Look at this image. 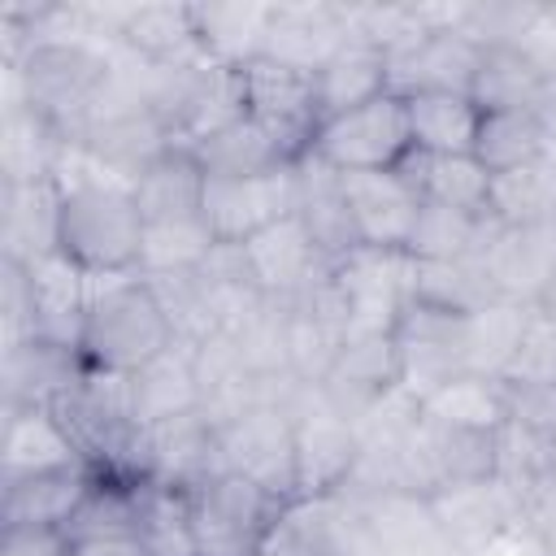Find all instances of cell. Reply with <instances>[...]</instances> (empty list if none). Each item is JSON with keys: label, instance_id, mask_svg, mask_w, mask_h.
Returning <instances> with one entry per match:
<instances>
[{"label": "cell", "instance_id": "f6af8a7d", "mask_svg": "<svg viewBox=\"0 0 556 556\" xmlns=\"http://www.w3.org/2000/svg\"><path fill=\"white\" fill-rule=\"evenodd\" d=\"M213 248H217V239H213V230H208L204 217L143 226V261H139V274L143 278L191 274V269H200L208 261Z\"/></svg>", "mask_w": 556, "mask_h": 556}, {"label": "cell", "instance_id": "603a6c76", "mask_svg": "<svg viewBox=\"0 0 556 556\" xmlns=\"http://www.w3.org/2000/svg\"><path fill=\"white\" fill-rule=\"evenodd\" d=\"M204 165L195 156V148L187 143H169L156 161L143 165V174L130 182L143 226L156 222H187V217H204Z\"/></svg>", "mask_w": 556, "mask_h": 556}, {"label": "cell", "instance_id": "7a4b0ae2", "mask_svg": "<svg viewBox=\"0 0 556 556\" xmlns=\"http://www.w3.org/2000/svg\"><path fill=\"white\" fill-rule=\"evenodd\" d=\"M178 343V326L143 274L91 282L78 330V356L91 374H135Z\"/></svg>", "mask_w": 556, "mask_h": 556}, {"label": "cell", "instance_id": "2e32d148", "mask_svg": "<svg viewBox=\"0 0 556 556\" xmlns=\"http://www.w3.org/2000/svg\"><path fill=\"white\" fill-rule=\"evenodd\" d=\"M400 391V343L395 330H348L339 361L330 378L321 382V395L343 417H361L382 395Z\"/></svg>", "mask_w": 556, "mask_h": 556}, {"label": "cell", "instance_id": "5b68a950", "mask_svg": "<svg viewBox=\"0 0 556 556\" xmlns=\"http://www.w3.org/2000/svg\"><path fill=\"white\" fill-rule=\"evenodd\" d=\"M408 152H413L408 109H404V96L395 91L352 113L326 117L308 148V156L334 174H382V169H395Z\"/></svg>", "mask_w": 556, "mask_h": 556}, {"label": "cell", "instance_id": "7402d4cb", "mask_svg": "<svg viewBox=\"0 0 556 556\" xmlns=\"http://www.w3.org/2000/svg\"><path fill=\"white\" fill-rule=\"evenodd\" d=\"M56 222H61V182H4L0 191V243L9 261L35 265L56 256Z\"/></svg>", "mask_w": 556, "mask_h": 556}, {"label": "cell", "instance_id": "9a60e30c", "mask_svg": "<svg viewBox=\"0 0 556 556\" xmlns=\"http://www.w3.org/2000/svg\"><path fill=\"white\" fill-rule=\"evenodd\" d=\"M352 39L348 4L330 0H278L265 30V56L291 70L317 74Z\"/></svg>", "mask_w": 556, "mask_h": 556}, {"label": "cell", "instance_id": "ac0fdd59", "mask_svg": "<svg viewBox=\"0 0 556 556\" xmlns=\"http://www.w3.org/2000/svg\"><path fill=\"white\" fill-rule=\"evenodd\" d=\"M343 191L352 204L356 239L374 252H408L421 195L413 182H404L395 169L382 174H343Z\"/></svg>", "mask_w": 556, "mask_h": 556}, {"label": "cell", "instance_id": "7c38bea8", "mask_svg": "<svg viewBox=\"0 0 556 556\" xmlns=\"http://www.w3.org/2000/svg\"><path fill=\"white\" fill-rule=\"evenodd\" d=\"M330 278L348 304V330H395L413 295V256L356 248L352 256L334 261Z\"/></svg>", "mask_w": 556, "mask_h": 556}, {"label": "cell", "instance_id": "ffe728a7", "mask_svg": "<svg viewBox=\"0 0 556 556\" xmlns=\"http://www.w3.org/2000/svg\"><path fill=\"white\" fill-rule=\"evenodd\" d=\"M87 465L56 408H4L0 434V482Z\"/></svg>", "mask_w": 556, "mask_h": 556}, {"label": "cell", "instance_id": "ab89813d", "mask_svg": "<svg viewBox=\"0 0 556 556\" xmlns=\"http://www.w3.org/2000/svg\"><path fill=\"white\" fill-rule=\"evenodd\" d=\"M526 317H530V304H517L504 295L465 313V374L504 378V369L517 352V339L526 330Z\"/></svg>", "mask_w": 556, "mask_h": 556}, {"label": "cell", "instance_id": "83f0119b", "mask_svg": "<svg viewBox=\"0 0 556 556\" xmlns=\"http://www.w3.org/2000/svg\"><path fill=\"white\" fill-rule=\"evenodd\" d=\"M556 70H547L530 48L521 43H500L482 48L478 74H473V104L486 109H543L552 96Z\"/></svg>", "mask_w": 556, "mask_h": 556}, {"label": "cell", "instance_id": "e575fe53", "mask_svg": "<svg viewBox=\"0 0 556 556\" xmlns=\"http://www.w3.org/2000/svg\"><path fill=\"white\" fill-rule=\"evenodd\" d=\"M191 148L208 178H261V174H278V169L295 165V156L269 130H261L252 117H243Z\"/></svg>", "mask_w": 556, "mask_h": 556}, {"label": "cell", "instance_id": "4fadbf2b", "mask_svg": "<svg viewBox=\"0 0 556 556\" xmlns=\"http://www.w3.org/2000/svg\"><path fill=\"white\" fill-rule=\"evenodd\" d=\"M430 513L456 556H482L504 534L517 530L521 495L504 478H482V482H460V486L434 491Z\"/></svg>", "mask_w": 556, "mask_h": 556}, {"label": "cell", "instance_id": "c3c4849f", "mask_svg": "<svg viewBox=\"0 0 556 556\" xmlns=\"http://www.w3.org/2000/svg\"><path fill=\"white\" fill-rule=\"evenodd\" d=\"M0 330L4 348H17L26 339H39V308H35V282L22 261H0Z\"/></svg>", "mask_w": 556, "mask_h": 556}, {"label": "cell", "instance_id": "8992f818", "mask_svg": "<svg viewBox=\"0 0 556 556\" xmlns=\"http://www.w3.org/2000/svg\"><path fill=\"white\" fill-rule=\"evenodd\" d=\"M217 421V460L269 495L295 504V421L278 404H248Z\"/></svg>", "mask_w": 556, "mask_h": 556}, {"label": "cell", "instance_id": "cb8c5ba5", "mask_svg": "<svg viewBox=\"0 0 556 556\" xmlns=\"http://www.w3.org/2000/svg\"><path fill=\"white\" fill-rule=\"evenodd\" d=\"M274 4L256 0H222V4H191L195 43L208 65L243 70L256 56H265V30H269Z\"/></svg>", "mask_w": 556, "mask_h": 556}, {"label": "cell", "instance_id": "60d3db41", "mask_svg": "<svg viewBox=\"0 0 556 556\" xmlns=\"http://www.w3.org/2000/svg\"><path fill=\"white\" fill-rule=\"evenodd\" d=\"M491 217L500 226H547L556 222V152L491 174Z\"/></svg>", "mask_w": 556, "mask_h": 556}, {"label": "cell", "instance_id": "d6986e66", "mask_svg": "<svg viewBox=\"0 0 556 556\" xmlns=\"http://www.w3.org/2000/svg\"><path fill=\"white\" fill-rule=\"evenodd\" d=\"M87 365L78 348L52 343V339H26L17 348H4L0 382H4V408H56L78 382Z\"/></svg>", "mask_w": 556, "mask_h": 556}, {"label": "cell", "instance_id": "9c48e42d", "mask_svg": "<svg viewBox=\"0 0 556 556\" xmlns=\"http://www.w3.org/2000/svg\"><path fill=\"white\" fill-rule=\"evenodd\" d=\"M300 208V161L261 178H208L204 222L217 243H248L265 226L295 217Z\"/></svg>", "mask_w": 556, "mask_h": 556}, {"label": "cell", "instance_id": "bcb514c9", "mask_svg": "<svg viewBox=\"0 0 556 556\" xmlns=\"http://www.w3.org/2000/svg\"><path fill=\"white\" fill-rule=\"evenodd\" d=\"M539 17L543 4H526V0H465L456 4L452 30H460L478 48H500V43H521Z\"/></svg>", "mask_w": 556, "mask_h": 556}, {"label": "cell", "instance_id": "74e56055", "mask_svg": "<svg viewBox=\"0 0 556 556\" xmlns=\"http://www.w3.org/2000/svg\"><path fill=\"white\" fill-rule=\"evenodd\" d=\"M547 152H556V148H552V130H547L539 109H486L482 113L473 156L491 174L521 169V165H530Z\"/></svg>", "mask_w": 556, "mask_h": 556}, {"label": "cell", "instance_id": "d590c367", "mask_svg": "<svg viewBox=\"0 0 556 556\" xmlns=\"http://www.w3.org/2000/svg\"><path fill=\"white\" fill-rule=\"evenodd\" d=\"M30 282H35V308H39V339L78 348V330H83V313L91 300V278L78 274L65 256H48L26 265Z\"/></svg>", "mask_w": 556, "mask_h": 556}, {"label": "cell", "instance_id": "52a82bcc", "mask_svg": "<svg viewBox=\"0 0 556 556\" xmlns=\"http://www.w3.org/2000/svg\"><path fill=\"white\" fill-rule=\"evenodd\" d=\"M239 78H243V109H248V117L261 130H269L295 161H304L308 148H313V135L321 126L313 74L291 70L282 61H269V56H256L252 65L239 70Z\"/></svg>", "mask_w": 556, "mask_h": 556}, {"label": "cell", "instance_id": "4316f807", "mask_svg": "<svg viewBox=\"0 0 556 556\" xmlns=\"http://www.w3.org/2000/svg\"><path fill=\"white\" fill-rule=\"evenodd\" d=\"M91 478H96L91 465H74V469L0 482V526H61L65 530Z\"/></svg>", "mask_w": 556, "mask_h": 556}, {"label": "cell", "instance_id": "b9f144b4", "mask_svg": "<svg viewBox=\"0 0 556 556\" xmlns=\"http://www.w3.org/2000/svg\"><path fill=\"white\" fill-rule=\"evenodd\" d=\"M500 230V222L486 217H469V213H452L439 204L421 200L413 239H408V256L413 261H465V256H482L491 235Z\"/></svg>", "mask_w": 556, "mask_h": 556}, {"label": "cell", "instance_id": "4dcf8cb0", "mask_svg": "<svg viewBox=\"0 0 556 556\" xmlns=\"http://www.w3.org/2000/svg\"><path fill=\"white\" fill-rule=\"evenodd\" d=\"M495 434L491 430H460V426H443V421L417 417V452L426 460V473H430L434 491L495 478V469H500Z\"/></svg>", "mask_w": 556, "mask_h": 556}, {"label": "cell", "instance_id": "277c9868", "mask_svg": "<svg viewBox=\"0 0 556 556\" xmlns=\"http://www.w3.org/2000/svg\"><path fill=\"white\" fill-rule=\"evenodd\" d=\"M282 513L287 500L269 495L265 486L230 469L191 486V526L200 556H261Z\"/></svg>", "mask_w": 556, "mask_h": 556}, {"label": "cell", "instance_id": "ba28073f", "mask_svg": "<svg viewBox=\"0 0 556 556\" xmlns=\"http://www.w3.org/2000/svg\"><path fill=\"white\" fill-rule=\"evenodd\" d=\"M295 421V500H334L352 486L361 465V434L356 421L339 408L317 400L291 417Z\"/></svg>", "mask_w": 556, "mask_h": 556}, {"label": "cell", "instance_id": "f35d334b", "mask_svg": "<svg viewBox=\"0 0 556 556\" xmlns=\"http://www.w3.org/2000/svg\"><path fill=\"white\" fill-rule=\"evenodd\" d=\"M139 504H143V482L130 473H104L96 469L78 513L70 517V539H135L139 534Z\"/></svg>", "mask_w": 556, "mask_h": 556}, {"label": "cell", "instance_id": "484cf974", "mask_svg": "<svg viewBox=\"0 0 556 556\" xmlns=\"http://www.w3.org/2000/svg\"><path fill=\"white\" fill-rule=\"evenodd\" d=\"M295 217L330 265L361 248L352 204H348V191H343V174L326 169L313 156L300 161V208H295Z\"/></svg>", "mask_w": 556, "mask_h": 556}, {"label": "cell", "instance_id": "30bf717a", "mask_svg": "<svg viewBox=\"0 0 556 556\" xmlns=\"http://www.w3.org/2000/svg\"><path fill=\"white\" fill-rule=\"evenodd\" d=\"M395 343H400V387L413 400L465 374V313L408 300L395 321Z\"/></svg>", "mask_w": 556, "mask_h": 556}, {"label": "cell", "instance_id": "f907efd6", "mask_svg": "<svg viewBox=\"0 0 556 556\" xmlns=\"http://www.w3.org/2000/svg\"><path fill=\"white\" fill-rule=\"evenodd\" d=\"M0 556H74V539L61 526H0Z\"/></svg>", "mask_w": 556, "mask_h": 556}, {"label": "cell", "instance_id": "836d02e7", "mask_svg": "<svg viewBox=\"0 0 556 556\" xmlns=\"http://www.w3.org/2000/svg\"><path fill=\"white\" fill-rule=\"evenodd\" d=\"M113 48H122L148 65L200 61L191 4H130Z\"/></svg>", "mask_w": 556, "mask_h": 556}, {"label": "cell", "instance_id": "d6a6232c", "mask_svg": "<svg viewBox=\"0 0 556 556\" xmlns=\"http://www.w3.org/2000/svg\"><path fill=\"white\" fill-rule=\"evenodd\" d=\"M404 109H408L413 148L421 156H469L473 152L478 126H482V109L473 104V96L417 91V96H404Z\"/></svg>", "mask_w": 556, "mask_h": 556}, {"label": "cell", "instance_id": "6da1fadb", "mask_svg": "<svg viewBox=\"0 0 556 556\" xmlns=\"http://www.w3.org/2000/svg\"><path fill=\"white\" fill-rule=\"evenodd\" d=\"M56 182H61L56 256H65L91 282L139 274L143 213L130 182L100 174L78 148H70Z\"/></svg>", "mask_w": 556, "mask_h": 556}, {"label": "cell", "instance_id": "ee69618b", "mask_svg": "<svg viewBox=\"0 0 556 556\" xmlns=\"http://www.w3.org/2000/svg\"><path fill=\"white\" fill-rule=\"evenodd\" d=\"M421 304L434 308H452V313H473L486 300H495L491 278L482 256H465V261H413V295Z\"/></svg>", "mask_w": 556, "mask_h": 556}, {"label": "cell", "instance_id": "d4e9b609", "mask_svg": "<svg viewBox=\"0 0 556 556\" xmlns=\"http://www.w3.org/2000/svg\"><path fill=\"white\" fill-rule=\"evenodd\" d=\"M404 182L417 187L426 204L486 217L491 213V169L469 152V156H421L417 148L395 165Z\"/></svg>", "mask_w": 556, "mask_h": 556}, {"label": "cell", "instance_id": "8fae6325", "mask_svg": "<svg viewBox=\"0 0 556 556\" xmlns=\"http://www.w3.org/2000/svg\"><path fill=\"white\" fill-rule=\"evenodd\" d=\"M213 473H222V460H217V421L208 408H191L182 417L139 430L135 478L191 491Z\"/></svg>", "mask_w": 556, "mask_h": 556}, {"label": "cell", "instance_id": "7bdbcfd3", "mask_svg": "<svg viewBox=\"0 0 556 556\" xmlns=\"http://www.w3.org/2000/svg\"><path fill=\"white\" fill-rule=\"evenodd\" d=\"M148 556H200L195 526H191V491L165 486V482H143V504H139V534Z\"/></svg>", "mask_w": 556, "mask_h": 556}, {"label": "cell", "instance_id": "8d00e7d4", "mask_svg": "<svg viewBox=\"0 0 556 556\" xmlns=\"http://www.w3.org/2000/svg\"><path fill=\"white\" fill-rule=\"evenodd\" d=\"M417 408L430 421L460 426V430H491L495 434L508 421V387H504V378L456 374L443 387H434L430 395H421Z\"/></svg>", "mask_w": 556, "mask_h": 556}, {"label": "cell", "instance_id": "7dc6e473", "mask_svg": "<svg viewBox=\"0 0 556 556\" xmlns=\"http://www.w3.org/2000/svg\"><path fill=\"white\" fill-rule=\"evenodd\" d=\"M504 387H530V391H556V313L530 304L526 330L517 339V352L504 369Z\"/></svg>", "mask_w": 556, "mask_h": 556}, {"label": "cell", "instance_id": "3957f363", "mask_svg": "<svg viewBox=\"0 0 556 556\" xmlns=\"http://www.w3.org/2000/svg\"><path fill=\"white\" fill-rule=\"evenodd\" d=\"M113 74V48L96 39H39L17 61H4V100L43 113L74 148Z\"/></svg>", "mask_w": 556, "mask_h": 556}, {"label": "cell", "instance_id": "5bb4252c", "mask_svg": "<svg viewBox=\"0 0 556 556\" xmlns=\"http://www.w3.org/2000/svg\"><path fill=\"white\" fill-rule=\"evenodd\" d=\"M243 248L248 274L261 287L265 300L291 304L300 300L308 287H317L334 265L317 252V243L308 239V230L300 226V217H282L274 226H265L261 235H252Z\"/></svg>", "mask_w": 556, "mask_h": 556}, {"label": "cell", "instance_id": "f1b7e54d", "mask_svg": "<svg viewBox=\"0 0 556 556\" xmlns=\"http://www.w3.org/2000/svg\"><path fill=\"white\" fill-rule=\"evenodd\" d=\"M70 139L30 104L22 100H4V122H0V169L4 182H39V178H56L65 156H70Z\"/></svg>", "mask_w": 556, "mask_h": 556}, {"label": "cell", "instance_id": "db71d44e", "mask_svg": "<svg viewBox=\"0 0 556 556\" xmlns=\"http://www.w3.org/2000/svg\"><path fill=\"white\" fill-rule=\"evenodd\" d=\"M552 478H556V434H552Z\"/></svg>", "mask_w": 556, "mask_h": 556}, {"label": "cell", "instance_id": "e0dca14e", "mask_svg": "<svg viewBox=\"0 0 556 556\" xmlns=\"http://www.w3.org/2000/svg\"><path fill=\"white\" fill-rule=\"evenodd\" d=\"M478 61H482V48L469 43L460 30H452V26L426 30L413 43L387 52L391 91L395 96H417V91H456V96H469L473 91Z\"/></svg>", "mask_w": 556, "mask_h": 556}, {"label": "cell", "instance_id": "f5cc1de1", "mask_svg": "<svg viewBox=\"0 0 556 556\" xmlns=\"http://www.w3.org/2000/svg\"><path fill=\"white\" fill-rule=\"evenodd\" d=\"M539 308H547V313H556V265H552V274H547V282H543V291H539V300H534Z\"/></svg>", "mask_w": 556, "mask_h": 556}, {"label": "cell", "instance_id": "681fc988", "mask_svg": "<svg viewBox=\"0 0 556 556\" xmlns=\"http://www.w3.org/2000/svg\"><path fill=\"white\" fill-rule=\"evenodd\" d=\"M517 526L526 530V539L543 556H556V478L552 473L521 491V517H517Z\"/></svg>", "mask_w": 556, "mask_h": 556}, {"label": "cell", "instance_id": "44dd1931", "mask_svg": "<svg viewBox=\"0 0 556 556\" xmlns=\"http://www.w3.org/2000/svg\"><path fill=\"white\" fill-rule=\"evenodd\" d=\"M491 291L517 304H534L556 265V222L547 226H500L482 252Z\"/></svg>", "mask_w": 556, "mask_h": 556}, {"label": "cell", "instance_id": "816d5d0a", "mask_svg": "<svg viewBox=\"0 0 556 556\" xmlns=\"http://www.w3.org/2000/svg\"><path fill=\"white\" fill-rule=\"evenodd\" d=\"M74 556H148L139 539H83L74 543Z\"/></svg>", "mask_w": 556, "mask_h": 556}, {"label": "cell", "instance_id": "f546056e", "mask_svg": "<svg viewBox=\"0 0 556 556\" xmlns=\"http://www.w3.org/2000/svg\"><path fill=\"white\" fill-rule=\"evenodd\" d=\"M126 400H130V417L139 430L169 421V417H182L191 408H204L187 343H174L169 352H161L143 369L126 374Z\"/></svg>", "mask_w": 556, "mask_h": 556}, {"label": "cell", "instance_id": "1f68e13d", "mask_svg": "<svg viewBox=\"0 0 556 556\" xmlns=\"http://www.w3.org/2000/svg\"><path fill=\"white\" fill-rule=\"evenodd\" d=\"M313 87H317V109H321V122L326 117H339V113H352L378 96L391 91V70H387V52L365 43V39H348L317 74H313Z\"/></svg>", "mask_w": 556, "mask_h": 556}]
</instances>
